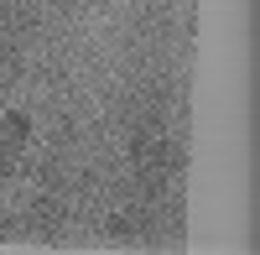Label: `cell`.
Segmentation results:
<instances>
[{"instance_id": "6da1fadb", "label": "cell", "mask_w": 260, "mask_h": 255, "mask_svg": "<svg viewBox=\"0 0 260 255\" xmlns=\"http://www.w3.org/2000/svg\"><path fill=\"white\" fill-rule=\"evenodd\" d=\"M0 120H6V146H16V141H26V136H31L26 115H16V110H11V115H0Z\"/></svg>"}, {"instance_id": "7a4b0ae2", "label": "cell", "mask_w": 260, "mask_h": 255, "mask_svg": "<svg viewBox=\"0 0 260 255\" xmlns=\"http://www.w3.org/2000/svg\"><path fill=\"white\" fill-rule=\"evenodd\" d=\"M11 167H16V162H11V146H0V177H6Z\"/></svg>"}]
</instances>
